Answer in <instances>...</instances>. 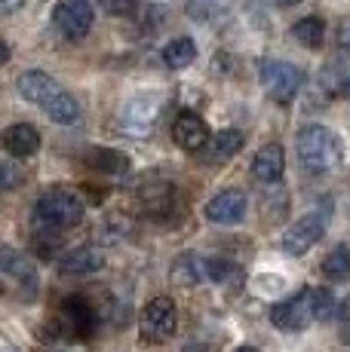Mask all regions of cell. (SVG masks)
I'll return each instance as SVG.
<instances>
[{"instance_id":"6da1fadb","label":"cell","mask_w":350,"mask_h":352,"mask_svg":"<svg viewBox=\"0 0 350 352\" xmlns=\"http://www.w3.org/2000/svg\"><path fill=\"white\" fill-rule=\"evenodd\" d=\"M19 92L22 98H28L31 104H37L52 123L74 126L80 120V104L68 89H62L59 80H52L43 71H25L19 77Z\"/></svg>"},{"instance_id":"7a4b0ae2","label":"cell","mask_w":350,"mask_h":352,"mask_svg":"<svg viewBox=\"0 0 350 352\" xmlns=\"http://www.w3.org/2000/svg\"><path fill=\"white\" fill-rule=\"evenodd\" d=\"M329 313H332V294L326 288H301L271 309V322L280 331L295 334V331L311 328L316 319H326Z\"/></svg>"},{"instance_id":"3957f363","label":"cell","mask_w":350,"mask_h":352,"mask_svg":"<svg viewBox=\"0 0 350 352\" xmlns=\"http://www.w3.org/2000/svg\"><path fill=\"white\" fill-rule=\"evenodd\" d=\"M295 147H298L301 166L311 175L335 172L344 162V144H341V138L329 126H320V123H311L301 129L298 138H295Z\"/></svg>"},{"instance_id":"277c9868","label":"cell","mask_w":350,"mask_h":352,"mask_svg":"<svg viewBox=\"0 0 350 352\" xmlns=\"http://www.w3.org/2000/svg\"><path fill=\"white\" fill-rule=\"evenodd\" d=\"M83 199L74 190L65 187H50L46 193H40L37 206H34V224L40 227H56V230H68L74 224L83 221Z\"/></svg>"},{"instance_id":"5b68a950","label":"cell","mask_w":350,"mask_h":352,"mask_svg":"<svg viewBox=\"0 0 350 352\" xmlns=\"http://www.w3.org/2000/svg\"><path fill=\"white\" fill-rule=\"evenodd\" d=\"M258 77H261V86L267 89L277 104H292L295 96L301 92L305 86V71L289 62H280V58H265L258 67Z\"/></svg>"},{"instance_id":"8992f818","label":"cell","mask_w":350,"mask_h":352,"mask_svg":"<svg viewBox=\"0 0 350 352\" xmlns=\"http://www.w3.org/2000/svg\"><path fill=\"white\" fill-rule=\"evenodd\" d=\"M160 111H163V98L154 96V92H141V96L130 98L123 107H120L117 117V129L132 138H145L160 120Z\"/></svg>"},{"instance_id":"52a82bcc","label":"cell","mask_w":350,"mask_h":352,"mask_svg":"<svg viewBox=\"0 0 350 352\" xmlns=\"http://www.w3.org/2000/svg\"><path fill=\"white\" fill-rule=\"evenodd\" d=\"M178 324V313H175L172 297H154L147 300V307L141 309V340L145 343H166L175 334Z\"/></svg>"},{"instance_id":"ba28073f","label":"cell","mask_w":350,"mask_h":352,"mask_svg":"<svg viewBox=\"0 0 350 352\" xmlns=\"http://www.w3.org/2000/svg\"><path fill=\"white\" fill-rule=\"evenodd\" d=\"M92 19H96V10L90 0H59L52 10V22L68 40H83L92 28Z\"/></svg>"},{"instance_id":"9c48e42d","label":"cell","mask_w":350,"mask_h":352,"mask_svg":"<svg viewBox=\"0 0 350 352\" xmlns=\"http://www.w3.org/2000/svg\"><path fill=\"white\" fill-rule=\"evenodd\" d=\"M322 233H326V214H320V212L301 214V218L282 233V252L295 254V257L307 254L316 242L322 239Z\"/></svg>"},{"instance_id":"30bf717a","label":"cell","mask_w":350,"mask_h":352,"mask_svg":"<svg viewBox=\"0 0 350 352\" xmlns=\"http://www.w3.org/2000/svg\"><path fill=\"white\" fill-rule=\"evenodd\" d=\"M246 208H249V199L243 190H221L215 193L209 202H206V218L212 224H221V227H234L246 218Z\"/></svg>"},{"instance_id":"8fae6325","label":"cell","mask_w":350,"mask_h":352,"mask_svg":"<svg viewBox=\"0 0 350 352\" xmlns=\"http://www.w3.org/2000/svg\"><path fill=\"white\" fill-rule=\"evenodd\" d=\"M209 126H206V120L200 117V113L194 111H181L178 117H175L172 123V141L181 147V151L187 153H200L206 147V141H209Z\"/></svg>"},{"instance_id":"7c38bea8","label":"cell","mask_w":350,"mask_h":352,"mask_svg":"<svg viewBox=\"0 0 350 352\" xmlns=\"http://www.w3.org/2000/svg\"><path fill=\"white\" fill-rule=\"evenodd\" d=\"M62 322L71 337H90L92 331H96L99 313L86 297L74 294V297H65L62 300Z\"/></svg>"},{"instance_id":"4fadbf2b","label":"cell","mask_w":350,"mask_h":352,"mask_svg":"<svg viewBox=\"0 0 350 352\" xmlns=\"http://www.w3.org/2000/svg\"><path fill=\"white\" fill-rule=\"evenodd\" d=\"M136 196L138 206L151 218H169L175 208V184H169V181H145Z\"/></svg>"},{"instance_id":"5bb4252c","label":"cell","mask_w":350,"mask_h":352,"mask_svg":"<svg viewBox=\"0 0 350 352\" xmlns=\"http://www.w3.org/2000/svg\"><path fill=\"white\" fill-rule=\"evenodd\" d=\"M3 147H6L10 157L28 160L40 151V132L31 123H16L3 132Z\"/></svg>"},{"instance_id":"9a60e30c","label":"cell","mask_w":350,"mask_h":352,"mask_svg":"<svg viewBox=\"0 0 350 352\" xmlns=\"http://www.w3.org/2000/svg\"><path fill=\"white\" fill-rule=\"evenodd\" d=\"M240 147H243V132H237V129H221L218 135H212V138L206 141L200 157H203V162H209V166H218V162L231 160L234 153H240Z\"/></svg>"},{"instance_id":"2e32d148","label":"cell","mask_w":350,"mask_h":352,"mask_svg":"<svg viewBox=\"0 0 350 352\" xmlns=\"http://www.w3.org/2000/svg\"><path fill=\"white\" fill-rule=\"evenodd\" d=\"M282 168H286V157H282L280 144L258 147V153H255V160H252V175L261 184H277L282 178Z\"/></svg>"},{"instance_id":"e0dca14e","label":"cell","mask_w":350,"mask_h":352,"mask_svg":"<svg viewBox=\"0 0 350 352\" xmlns=\"http://www.w3.org/2000/svg\"><path fill=\"white\" fill-rule=\"evenodd\" d=\"M102 252L92 245H80L74 248V252H68L59 261V273L62 276H92L102 270Z\"/></svg>"},{"instance_id":"ac0fdd59","label":"cell","mask_w":350,"mask_h":352,"mask_svg":"<svg viewBox=\"0 0 350 352\" xmlns=\"http://www.w3.org/2000/svg\"><path fill=\"white\" fill-rule=\"evenodd\" d=\"M83 162L96 172H105V175H126L130 172V157L120 151H111V147H92L86 151Z\"/></svg>"},{"instance_id":"d6986e66","label":"cell","mask_w":350,"mask_h":352,"mask_svg":"<svg viewBox=\"0 0 350 352\" xmlns=\"http://www.w3.org/2000/svg\"><path fill=\"white\" fill-rule=\"evenodd\" d=\"M3 261H0V267H3V273L6 276H12V279L22 285V291H28V297H34V291H37V273H34V267H31L25 257H19L12 248H3Z\"/></svg>"},{"instance_id":"ffe728a7","label":"cell","mask_w":350,"mask_h":352,"mask_svg":"<svg viewBox=\"0 0 350 352\" xmlns=\"http://www.w3.org/2000/svg\"><path fill=\"white\" fill-rule=\"evenodd\" d=\"M197 58V43L191 37H175L163 46V62L172 67V71H181Z\"/></svg>"},{"instance_id":"44dd1931","label":"cell","mask_w":350,"mask_h":352,"mask_svg":"<svg viewBox=\"0 0 350 352\" xmlns=\"http://www.w3.org/2000/svg\"><path fill=\"white\" fill-rule=\"evenodd\" d=\"M292 34H295V40H298L301 46H307V50H320L322 34H326V25H322V19H316V16H305V19H298V22L292 25Z\"/></svg>"},{"instance_id":"7402d4cb","label":"cell","mask_w":350,"mask_h":352,"mask_svg":"<svg viewBox=\"0 0 350 352\" xmlns=\"http://www.w3.org/2000/svg\"><path fill=\"white\" fill-rule=\"evenodd\" d=\"M322 276L332 282L350 279V248H344V245L332 248V252L326 254V261H322Z\"/></svg>"},{"instance_id":"603a6c76","label":"cell","mask_w":350,"mask_h":352,"mask_svg":"<svg viewBox=\"0 0 350 352\" xmlns=\"http://www.w3.org/2000/svg\"><path fill=\"white\" fill-rule=\"evenodd\" d=\"M200 257H194V254H181L178 261L172 263V270H169V276L175 282H178V285H185V288H191V285H197L200 282Z\"/></svg>"},{"instance_id":"cb8c5ba5","label":"cell","mask_w":350,"mask_h":352,"mask_svg":"<svg viewBox=\"0 0 350 352\" xmlns=\"http://www.w3.org/2000/svg\"><path fill=\"white\" fill-rule=\"evenodd\" d=\"M206 276H209L212 282H221V285H225L227 279H234V276H240V273H237V267H234L231 261H221V257H209V261H206Z\"/></svg>"},{"instance_id":"d4e9b609","label":"cell","mask_w":350,"mask_h":352,"mask_svg":"<svg viewBox=\"0 0 350 352\" xmlns=\"http://www.w3.org/2000/svg\"><path fill=\"white\" fill-rule=\"evenodd\" d=\"M132 6H136V0H105V10L111 12V16H123Z\"/></svg>"},{"instance_id":"484cf974","label":"cell","mask_w":350,"mask_h":352,"mask_svg":"<svg viewBox=\"0 0 350 352\" xmlns=\"http://www.w3.org/2000/svg\"><path fill=\"white\" fill-rule=\"evenodd\" d=\"M338 43H341V46H350V16L338 25Z\"/></svg>"},{"instance_id":"4316f807","label":"cell","mask_w":350,"mask_h":352,"mask_svg":"<svg viewBox=\"0 0 350 352\" xmlns=\"http://www.w3.org/2000/svg\"><path fill=\"white\" fill-rule=\"evenodd\" d=\"M22 3H25V0H0V10H3L6 16H10V12H16Z\"/></svg>"},{"instance_id":"83f0119b","label":"cell","mask_w":350,"mask_h":352,"mask_svg":"<svg viewBox=\"0 0 350 352\" xmlns=\"http://www.w3.org/2000/svg\"><path fill=\"white\" fill-rule=\"evenodd\" d=\"M338 319H350V297L338 303Z\"/></svg>"},{"instance_id":"f1b7e54d","label":"cell","mask_w":350,"mask_h":352,"mask_svg":"<svg viewBox=\"0 0 350 352\" xmlns=\"http://www.w3.org/2000/svg\"><path fill=\"white\" fill-rule=\"evenodd\" d=\"M181 352H209V349H206V343H187Z\"/></svg>"},{"instance_id":"f546056e","label":"cell","mask_w":350,"mask_h":352,"mask_svg":"<svg viewBox=\"0 0 350 352\" xmlns=\"http://www.w3.org/2000/svg\"><path fill=\"white\" fill-rule=\"evenodd\" d=\"M277 3H282V6H295L298 0H277Z\"/></svg>"},{"instance_id":"4dcf8cb0","label":"cell","mask_w":350,"mask_h":352,"mask_svg":"<svg viewBox=\"0 0 350 352\" xmlns=\"http://www.w3.org/2000/svg\"><path fill=\"white\" fill-rule=\"evenodd\" d=\"M237 352H258V349H252V346H240Z\"/></svg>"},{"instance_id":"1f68e13d","label":"cell","mask_w":350,"mask_h":352,"mask_svg":"<svg viewBox=\"0 0 350 352\" xmlns=\"http://www.w3.org/2000/svg\"><path fill=\"white\" fill-rule=\"evenodd\" d=\"M344 96H347V98H350V83H347V86H344Z\"/></svg>"},{"instance_id":"d6a6232c","label":"cell","mask_w":350,"mask_h":352,"mask_svg":"<svg viewBox=\"0 0 350 352\" xmlns=\"http://www.w3.org/2000/svg\"><path fill=\"white\" fill-rule=\"evenodd\" d=\"M344 343H347V352H350V334H347V337H344Z\"/></svg>"},{"instance_id":"836d02e7","label":"cell","mask_w":350,"mask_h":352,"mask_svg":"<svg viewBox=\"0 0 350 352\" xmlns=\"http://www.w3.org/2000/svg\"><path fill=\"white\" fill-rule=\"evenodd\" d=\"M6 352H16V349H10V346H6Z\"/></svg>"}]
</instances>
